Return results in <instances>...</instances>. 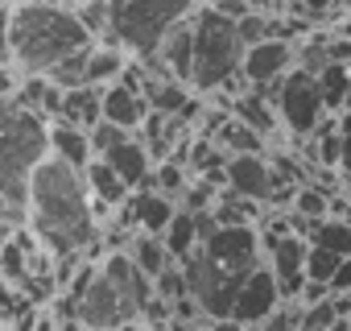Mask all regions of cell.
<instances>
[{"label":"cell","instance_id":"cell-33","mask_svg":"<svg viewBox=\"0 0 351 331\" xmlns=\"http://www.w3.org/2000/svg\"><path fill=\"white\" fill-rule=\"evenodd\" d=\"M339 323L330 298L326 302H314V306H302V319H298V331H330Z\"/></svg>","mask_w":351,"mask_h":331},{"label":"cell","instance_id":"cell-36","mask_svg":"<svg viewBox=\"0 0 351 331\" xmlns=\"http://www.w3.org/2000/svg\"><path fill=\"white\" fill-rule=\"evenodd\" d=\"M248 5H252V13H265V17L281 21V17H293V5H298V0H248Z\"/></svg>","mask_w":351,"mask_h":331},{"label":"cell","instance_id":"cell-30","mask_svg":"<svg viewBox=\"0 0 351 331\" xmlns=\"http://www.w3.org/2000/svg\"><path fill=\"white\" fill-rule=\"evenodd\" d=\"M236 30H240V42H244V46H261V42L277 38V21L265 17V13H248V17H240Z\"/></svg>","mask_w":351,"mask_h":331},{"label":"cell","instance_id":"cell-12","mask_svg":"<svg viewBox=\"0 0 351 331\" xmlns=\"http://www.w3.org/2000/svg\"><path fill=\"white\" fill-rule=\"evenodd\" d=\"M228 187L244 199H256V203H273V191H277V174H273V161L265 153H240V157H228Z\"/></svg>","mask_w":351,"mask_h":331},{"label":"cell","instance_id":"cell-29","mask_svg":"<svg viewBox=\"0 0 351 331\" xmlns=\"http://www.w3.org/2000/svg\"><path fill=\"white\" fill-rule=\"evenodd\" d=\"M343 261H347V257H339V253H330V249L310 244V257H306V282H322V286H330Z\"/></svg>","mask_w":351,"mask_h":331},{"label":"cell","instance_id":"cell-49","mask_svg":"<svg viewBox=\"0 0 351 331\" xmlns=\"http://www.w3.org/2000/svg\"><path fill=\"white\" fill-rule=\"evenodd\" d=\"M347 195H351V183H347Z\"/></svg>","mask_w":351,"mask_h":331},{"label":"cell","instance_id":"cell-41","mask_svg":"<svg viewBox=\"0 0 351 331\" xmlns=\"http://www.w3.org/2000/svg\"><path fill=\"white\" fill-rule=\"evenodd\" d=\"M339 174L351 183V133H343V161H339Z\"/></svg>","mask_w":351,"mask_h":331},{"label":"cell","instance_id":"cell-39","mask_svg":"<svg viewBox=\"0 0 351 331\" xmlns=\"http://www.w3.org/2000/svg\"><path fill=\"white\" fill-rule=\"evenodd\" d=\"M211 5H215L223 17H232V21H240V17H248V13H252L248 0H211Z\"/></svg>","mask_w":351,"mask_h":331},{"label":"cell","instance_id":"cell-9","mask_svg":"<svg viewBox=\"0 0 351 331\" xmlns=\"http://www.w3.org/2000/svg\"><path fill=\"white\" fill-rule=\"evenodd\" d=\"M285 302V294H281V286H277V273L269 269V261L240 286V294H236V306H232V319L240 323V327H261L277 306Z\"/></svg>","mask_w":351,"mask_h":331},{"label":"cell","instance_id":"cell-5","mask_svg":"<svg viewBox=\"0 0 351 331\" xmlns=\"http://www.w3.org/2000/svg\"><path fill=\"white\" fill-rule=\"evenodd\" d=\"M195 79L191 87L199 95H223V91H248L244 83V54L248 46L240 42V30L232 17H223L215 5H199L195 17Z\"/></svg>","mask_w":351,"mask_h":331},{"label":"cell","instance_id":"cell-47","mask_svg":"<svg viewBox=\"0 0 351 331\" xmlns=\"http://www.w3.org/2000/svg\"><path fill=\"white\" fill-rule=\"evenodd\" d=\"M79 5H87V0H75V9H79Z\"/></svg>","mask_w":351,"mask_h":331},{"label":"cell","instance_id":"cell-44","mask_svg":"<svg viewBox=\"0 0 351 331\" xmlns=\"http://www.w3.org/2000/svg\"><path fill=\"white\" fill-rule=\"evenodd\" d=\"M58 331H91V327H87V323H79V319H62V323H58Z\"/></svg>","mask_w":351,"mask_h":331},{"label":"cell","instance_id":"cell-13","mask_svg":"<svg viewBox=\"0 0 351 331\" xmlns=\"http://www.w3.org/2000/svg\"><path fill=\"white\" fill-rule=\"evenodd\" d=\"M108 166L128 183V191H153V153L149 145L141 141V133H132L128 141H120L112 153H108Z\"/></svg>","mask_w":351,"mask_h":331},{"label":"cell","instance_id":"cell-38","mask_svg":"<svg viewBox=\"0 0 351 331\" xmlns=\"http://www.w3.org/2000/svg\"><path fill=\"white\" fill-rule=\"evenodd\" d=\"M17 87H21V75L13 71V62H0V100L17 95Z\"/></svg>","mask_w":351,"mask_h":331},{"label":"cell","instance_id":"cell-43","mask_svg":"<svg viewBox=\"0 0 351 331\" xmlns=\"http://www.w3.org/2000/svg\"><path fill=\"white\" fill-rule=\"evenodd\" d=\"M34 331H58V319L42 306V315H38V327H34Z\"/></svg>","mask_w":351,"mask_h":331},{"label":"cell","instance_id":"cell-45","mask_svg":"<svg viewBox=\"0 0 351 331\" xmlns=\"http://www.w3.org/2000/svg\"><path fill=\"white\" fill-rule=\"evenodd\" d=\"M116 331H145V323H124V327H116Z\"/></svg>","mask_w":351,"mask_h":331},{"label":"cell","instance_id":"cell-18","mask_svg":"<svg viewBox=\"0 0 351 331\" xmlns=\"http://www.w3.org/2000/svg\"><path fill=\"white\" fill-rule=\"evenodd\" d=\"M50 153H54V157H62V161H71V166H79V170H87V161L95 157L87 128L62 124V120H54V124H50Z\"/></svg>","mask_w":351,"mask_h":331},{"label":"cell","instance_id":"cell-32","mask_svg":"<svg viewBox=\"0 0 351 331\" xmlns=\"http://www.w3.org/2000/svg\"><path fill=\"white\" fill-rule=\"evenodd\" d=\"M79 21L95 34V42H104L108 21H112V0H87V5H79Z\"/></svg>","mask_w":351,"mask_h":331},{"label":"cell","instance_id":"cell-34","mask_svg":"<svg viewBox=\"0 0 351 331\" xmlns=\"http://www.w3.org/2000/svg\"><path fill=\"white\" fill-rule=\"evenodd\" d=\"M298 319H302V302H281L256 331H298Z\"/></svg>","mask_w":351,"mask_h":331},{"label":"cell","instance_id":"cell-17","mask_svg":"<svg viewBox=\"0 0 351 331\" xmlns=\"http://www.w3.org/2000/svg\"><path fill=\"white\" fill-rule=\"evenodd\" d=\"M62 124L75 128H95L104 120V87H71L62 95Z\"/></svg>","mask_w":351,"mask_h":331},{"label":"cell","instance_id":"cell-31","mask_svg":"<svg viewBox=\"0 0 351 331\" xmlns=\"http://www.w3.org/2000/svg\"><path fill=\"white\" fill-rule=\"evenodd\" d=\"M87 137H91V149H95V157H108L120 141H128L132 133L128 128H120V124H112V120H99L95 128H87Z\"/></svg>","mask_w":351,"mask_h":331},{"label":"cell","instance_id":"cell-23","mask_svg":"<svg viewBox=\"0 0 351 331\" xmlns=\"http://www.w3.org/2000/svg\"><path fill=\"white\" fill-rule=\"evenodd\" d=\"M228 157H240V153H265V137L252 128V124H244V120H236V116H228V124L211 137Z\"/></svg>","mask_w":351,"mask_h":331},{"label":"cell","instance_id":"cell-28","mask_svg":"<svg viewBox=\"0 0 351 331\" xmlns=\"http://www.w3.org/2000/svg\"><path fill=\"white\" fill-rule=\"evenodd\" d=\"M293 212L306 216L310 224L326 220V216H330V191H322V187H314V183H302L298 195H293Z\"/></svg>","mask_w":351,"mask_h":331},{"label":"cell","instance_id":"cell-6","mask_svg":"<svg viewBox=\"0 0 351 331\" xmlns=\"http://www.w3.org/2000/svg\"><path fill=\"white\" fill-rule=\"evenodd\" d=\"M207 0H112V21L104 34V46H120L128 58H153L157 46L173 25L195 17V9Z\"/></svg>","mask_w":351,"mask_h":331},{"label":"cell","instance_id":"cell-11","mask_svg":"<svg viewBox=\"0 0 351 331\" xmlns=\"http://www.w3.org/2000/svg\"><path fill=\"white\" fill-rule=\"evenodd\" d=\"M306 257H310V240H306V236H281L273 249H265V261H269V269L277 273V286H281L285 302H298V298H302V286H306Z\"/></svg>","mask_w":351,"mask_h":331},{"label":"cell","instance_id":"cell-35","mask_svg":"<svg viewBox=\"0 0 351 331\" xmlns=\"http://www.w3.org/2000/svg\"><path fill=\"white\" fill-rule=\"evenodd\" d=\"M293 17H306L310 25L326 21V17H339V0H298L293 5Z\"/></svg>","mask_w":351,"mask_h":331},{"label":"cell","instance_id":"cell-48","mask_svg":"<svg viewBox=\"0 0 351 331\" xmlns=\"http://www.w3.org/2000/svg\"><path fill=\"white\" fill-rule=\"evenodd\" d=\"M347 108H351V91H347Z\"/></svg>","mask_w":351,"mask_h":331},{"label":"cell","instance_id":"cell-22","mask_svg":"<svg viewBox=\"0 0 351 331\" xmlns=\"http://www.w3.org/2000/svg\"><path fill=\"white\" fill-rule=\"evenodd\" d=\"M161 240H165L169 257L182 265V261H186V257H191V253L203 244V232H199V216H191V212H182V207H178V216H173V224L165 228V236H161Z\"/></svg>","mask_w":351,"mask_h":331},{"label":"cell","instance_id":"cell-40","mask_svg":"<svg viewBox=\"0 0 351 331\" xmlns=\"http://www.w3.org/2000/svg\"><path fill=\"white\" fill-rule=\"evenodd\" d=\"M330 58L351 67V38L347 34H330Z\"/></svg>","mask_w":351,"mask_h":331},{"label":"cell","instance_id":"cell-16","mask_svg":"<svg viewBox=\"0 0 351 331\" xmlns=\"http://www.w3.org/2000/svg\"><path fill=\"white\" fill-rule=\"evenodd\" d=\"M236 120H244V124H252L261 137H269V133H277V124H281V116H277V104L261 91V87H248V91H240L236 100H232V108H228Z\"/></svg>","mask_w":351,"mask_h":331},{"label":"cell","instance_id":"cell-24","mask_svg":"<svg viewBox=\"0 0 351 331\" xmlns=\"http://www.w3.org/2000/svg\"><path fill=\"white\" fill-rule=\"evenodd\" d=\"M293 50H298V67H302L306 75H314V79L335 62V58H330V34H322V30H310L306 38H298Z\"/></svg>","mask_w":351,"mask_h":331},{"label":"cell","instance_id":"cell-25","mask_svg":"<svg viewBox=\"0 0 351 331\" xmlns=\"http://www.w3.org/2000/svg\"><path fill=\"white\" fill-rule=\"evenodd\" d=\"M318 87H322V100H326V112H343L347 108V91H351V67L347 62H330L322 75H318Z\"/></svg>","mask_w":351,"mask_h":331},{"label":"cell","instance_id":"cell-19","mask_svg":"<svg viewBox=\"0 0 351 331\" xmlns=\"http://www.w3.org/2000/svg\"><path fill=\"white\" fill-rule=\"evenodd\" d=\"M145 100H149V108L161 112V116H182V112L191 108V100H195V87H186V83H178V79H157V75H149Z\"/></svg>","mask_w":351,"mask_h":331},{"label":"cell","instance_id":"cell-7","mask_svg":"<svg viewBox=\"0 0 351 331\" xmlns=\"http://www.w3.org/2000/svg\"><path fill=\"white\" fill-rule=\"evenodd\" d=\"M273 104H277V116H281V124L293 133V137H314L318 133V124L330 116L326 112V100H322V87H318V79L314 75H306L302 67H293L273 91H265Z\"/></svg>","mask_w":351,"mask_h":331},{"label":"cell","instance_id":"cell-27","mask_svg":"<svg viewBox=\"0 0 351 331\" xmlns=\"http://www.w3.org/2000/svg\"><path fill=\"white\" fill-rule=\"evenodd\" d=\"M186 187H191V179H186V166H182L178 157H165V161L153 166V191H161V195H169V199H178Z\"/></svg>","mask_w":351,"mask_h":331},{"label":"cell","instance_id":"cell-14","mask_svg":"<svg viewBox=\"0 0 351 331\" xmlns=\"http://www.w3.org/2000/svg\"><path fill=\"white\" fill-rule=\"evenodd\" d=\"M83 179H87V187H91V199H95V212L104 216V212H120L124 203H128V183L108 166V157H91L87 161V170H83Z\"/></svg>","mask_w":351,"mask_h":331},{"label":"cell","instance_id":"cell-2","mask_svg":"<svg viewBox=\"0 0 351 331\" xmlns=\"http://www.w3.org/2000/svg\"><path fill=\"white\" fill-rule=\"evenodd\" d=\"M99 46L95 34L79 21V9L71 5H38V0H17L13 25H9V62L25 75H50L71 54H83Z\"/></svg>","mask_w":351,"mask_h":331},{"label":"cell","instance_id":"cell-46","mask_svg":"<svg viewBox=\"0 0 351 331\" xmlns=\"http://www.w3.org/2000/svg\"><path fill=\"white\" fill-rule=\"evenodd\" d=\"M339 34H347V38H351V17H343V21H339Z\"/></svg>","mask_w":351,"mask_h":331},{"label":"cell","instance_id":"cell-42","mask_svg":"<svg viewBox=\"0 0 351 331\" xmlns=\"http://www.w3.org/2000/svg\"><path fill=\"white\" fill-rule=\"evenodd\" d=\"M330 306L339 319H351V294H330Z\"/></svg>","mask_w":351,"mask_h":331},{"label":"cell","instance_id":"cell-37","mask_svg":"<svg viewBox=\"0 0 351 331\" xmlns=\"http://www.w3.org/2000/svg\"><path fill=\"white\" fill-rule=\"evenodd\" d=\"M13 5H17V0H0V62H9V25H13Z\"/></svg>","mask_w":351,"mask_h":331},{"label":"cell","instance_id":"cell-4","mask_svg":"<svg viewBox=\"0 0 351 331\" xmlns=\"http://www.w3.org/2000/svg\"><path fill=\"white\" fill-rule=\"evenodd\" d=\"M149 302L153 277H145L128 253H104L87 294L79 298V323L91 331H116L124 323H141Z\"/></svg>","mask_w":351,"mask_h":331},{"label":"cell","instance_id":"cell-10","mask_svg":"<svg viewBox=\"0 0 351 331\" xmlns=\"http://www.w3.org/2000/svg\"><path fill=\"white\" fill-rule=\"evenodd\" d=\"M178 216V203L161 191H132L128 203L116 212V224L132 228V232H149V236H165V228Z\"/></svg>","mask_w":351,"mask_h":331},{"label":"cell","instance_id":"cell-26","mask_svg":"<svg viewBox=\"0 0 351 331\" xmlns=\"http://www.w3.org/2000/svg\"><path fill=\"white\" fill-rule=\"evenodd\" d=\"M310 244H318V249H330V253H339V257H351V220H318L314 228H310Z\"/></svg>","mask_w":351,"mask_h":331},{"label":"cell","instance_id":"cell-15","mask_svg":"<svg viewBox=\"0 0 351 331\" xmlns=\"http://www.w3.org/2000/svg\"><path fill=\"white\" fill-rule=\"evenodd\" d=\"M149 100L141 95V91H132V87H124V83H112V87H104V120H112V124H120V128H128V133H141L145 128V120H149Z\"/></svg>","mask_w":351,"mask_h":331},{"label":"cell","instance_id":"cell-3","mask_svg":"<svg viewBox=\"0 0 351 331\" xmlns=\"http://www.w3.org/2000/svg\"><path fill=\"white\" fill-rule=\"evenodd\" d=\"M50 157V120L25 108L17 95L0 100V220L25 228L29 220V179Z\"/></svg>","mask_w":351,"mask_h":331},{"label":"cell","instance_id":"cell-21","mask_svg":"<svg viewBox=\"0 0 351 331\" xmlns=\"http://www.w3.org/2000/svg\"><path fill=\"white\" fill-rule=\"evenodd\" d=\"M124 67H128V54L120 46H104L99 42L91 50V58H87V87H112V83H120Z\"/></svg>","mask_w":351,"mask_h":331},{"label":"cell","instance_id":"cell-1","mask_svg":"<svg viewBox=\"0 0 351 331\" xmlns=\"http://www.w3.org/2000/svg\"><path fill=\"white\" fill-rule=\"evenodd\" d=\"M25 228L50 257H104L99 212L79 166L46 157L29 179V220Z\"/></svg>","mask_w":351,"mask_h":331},{"label":"cell","instance_id":"cell-8","mask_svg":"<svg viewBox=\"0 0 351 331\" xmlns=\"http://www.w3.org/2000/svg\"><path fill=\"white\" fill-rule=\"evenodd\" d=\"M298 67V50H293V42H285V38H269V42H261V46H248V54H244V83L248 87H261V91H273L289 71Z\"/></svg>","mask_w":351,"mask_h":331},{"label":"cell","instance_id":"cell-20","mask_svg":"<svg viewBox=\"0 0 351 331\" xmlns=\"http://www.w3.org/2000/svg\"><path fill=\"white\" fill-rule=\"evenodd\" d=\"M124 253H128V257L136 261V269H141L145 277H153V282L173 265V257H169L165 240H161V236H149V232H136V236H132V244H128Z\"/></svg>","mask_w":351,"mask_h":331}]
</instances>
